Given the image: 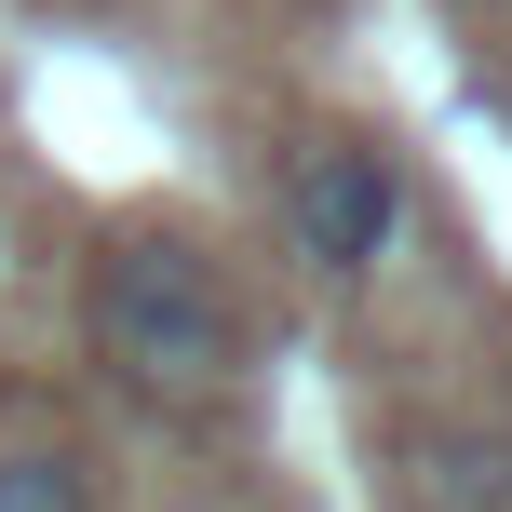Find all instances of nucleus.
Returning a JSON list of instances; mask_svg holds the SVG:
<instances>
[{
  "instance_id": "nucleus-4",
  "label": "nucleus",
  "mask_w": 512,
  "mask_h": 512,
  "mask_svg": "<svg viewBox=\"0 0 512 512\" xmlns=\"http://www.w3.org/2000/svg\"><path fill=\"white\" fill-rule=\"evenodd\" d=\"M0 512H95V459H81L68 432L0 445Z\"/></svg>"
},
{
  "instance_id": "nucleus-3",
  "label": "nucleus",
  "mask_w": 512,
  "mask_h": 512,
  "mask_svg": "<svg viewBox=\"0 0 512 512\" xmlns=\"http://www.w3.org/2000/svg\"><path fill=\"white\" fill-rule=\"evenodd\" d=\"M418 499L432 512H512V445L499 432H418Z\"/></svg>"
},
{
  "instance_id": "nucleus-2",
  "label": "nucleus",
  "mask_w": 512,
  "mask_h": 512,
  "mask_svg": "<svg viewBox=\"0 0 512 512\" xmlns=\"http://www.w3.org/2000/svg\"><path fill=\"white\" fill-rule=\"evenodd\" d=\"M283 243L310 283H378L405 256V162L378 135H310L283 176Z\"/></svg>"
},
{
  "instance_id": "nucleus-1",
  "label": "nucleus",
  "mask_w": 512,
  "mask_h": 512,
  "mask_svg": "<svg viewBox=\"0 0 512 512\" xmlns=\"http://www.w3.org/2000/svg\"><path fill=\"white\" fill-rule=\"evenodd\" d=\"M81 324H95V364L122 391H149V405H216V391H243V310H230V283H216L176 230L95 243Z\"/></svg>"
}]
</instances>
